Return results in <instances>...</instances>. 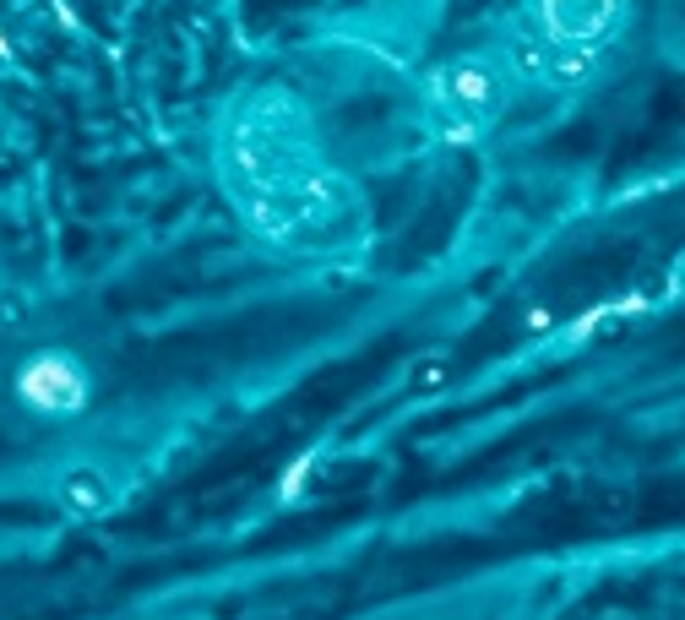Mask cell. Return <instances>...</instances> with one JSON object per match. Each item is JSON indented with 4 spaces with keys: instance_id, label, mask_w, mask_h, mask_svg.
Masks as SVG:
<instances>
[{
    "instance_id": "1",
    "label": "cell",
    "mask_w": 685,
    "mask_h": 620,
    "mask_svg": "<svg viewBox=\"0 0 685 620\" xmlns=\"http://www.w3.org/2000/svg\"><path fill=\"white\" fill-rule=\"evenodd\" d=\"M512 88H517V77L501 55H452L425 77V104H430V120L441 137L474 142L506 115Z\"/></svg>"
},
{
    "instance_id": "2",
    "label": "cell",
    "mask_w": 685,
    "mask_h": 620,
    "mask_svg": "<svg viewBox=\"0 0 685 620\" xmlns=\"http://www.w3.org/2000/svg\"><path fill=\"white\" fill-rule=\"evenodd\" d=\"M620 28V0H539L533 7V39L571 55H604V44Z\"/></svg>"
},
{
    "instance_id": "3",
    "label": "cell",
    "mask_w": 685,
    "mask_h": 620,
    "mask_svg": "<svg viewBox=\"0 0 685 620\" xmlns=\"http://www.w3.org/2000/svg\"><path fill=\"white\" fill-rule=\"evenodd\" d=\"M23 392H28L39 409H77V403H82V376H77L66 360H44V365L23 382Z\"/></svg>"
},
{
    "instance_id": "4",
    "label": "cell",
    "mask_w": 685,
    "mask_h": 620,
    "mask_svg": "<svg viewBox=\"0 0 685 620\" xmlns=\"http://www.w3.org/2000/svg\"><path fill=\"white\" fill-rule=\"evenodd\" d=\"M61 495H66V506H72V512L99 517V512L109 506V479H104V474H93V468H72V474H66V485H61Z\"/></svg>"
}]
</instances>
